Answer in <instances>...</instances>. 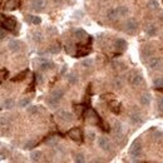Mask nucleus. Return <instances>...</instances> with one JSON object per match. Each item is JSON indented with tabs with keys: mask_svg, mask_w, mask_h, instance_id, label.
Here are the masks:
<instances>
[{
	"mask_svg": "<svg viewBox=\"0 0 163 163\" xmlns=\"http://www.w3.org/2000/svg\"><path fill=\"white\" fill-rule=\"evenodd\" d=\"M129 155L133 158V161H138V158H140L142 155V146L139 140H134L133 144L129 148Z\"/></svg>",
	"mask_w": 163,
	"mask_h": 163,
	"instance_id": "obj_1",
	"label": "nucleus"
},
{
	"mask_svg": "<svg viewBox=\"0 0 163 163\" xmlns=\"http://www.w3.org/2000/svg\"><path fill=\"white\" fill-rule=\"evenodd\" d=\"M128 83L132 87H139L143 83V77L137 72H131L128 74Z\"/></svg>",
	"mask_w": 163,
	"mask_h": 163,
	"instance_id": "obj_2",
	"label": "nucleus"
},
{
	"mask_svg": "<svg viewBox=\"0 0 163 163\" xmlns=\"http://www.w3.org/2000/svg\"><path fill=\"white\" fill-rule=\"evenodd\" d=\"M98 146L102 148L104 152H113V143L107 137H99L98 138Z\"/></svg>",
	"mask_w": 163,
	"mask_h": 163,
	"instance_id": "obj_3",
	"label": "nucleus"
},
{
	"mask_svg": "<svg viewBox=\"0 0 163 163\" xmlns=\"http://www.w3.org/2000/svg\"><path fill=\"white\" fill-rule=\"evenodd\" d=\"M68 137L77 142V143H82L83 142V132L80 128H72L69 132H68Z\"/></svg>",
	"mask_w": 163,
	"mask_h": 163,
	"instance_id": "obj_4",
	"label": "nucleus"
},
{
	"mask_svg": "<svg viewBox=\"0 0 163 163\" xmlns=\"http://www.w3.org/2000/svg\"><path fill=\"white\" fill-rule=\"evenodd\" d=\"M148 67L153 70H161L163 67V60L159 56H151V59L148 60Z\"/></svg>",
	"mask_w": 163,
	"mask_h": 163,
	"instance_id": "obj_5",
	"label": "nucleus"
},
{
	"mask_svg": "<svg viewBox=\"0 0 163 163\" xmlns=\"http://www.w3.org/2000/svg\"><path fill=\"white\" fill-rule=\"evenodd\" d=\"M2 26L3 28H6V29H10V30H14L17 26V20L14 17H5L3 15V19H2Z\"/></svg>",
	"mask_w": 163,
	"mask_h": 163,
	"instance_id": "obj_6",
	"label": "nucleus"
},
{
	"mask_svg": "<svg viewBox=\"0 0 163 163\" xmlns=\"http://www.w3.org/2000/svg\"><path fill=\"white\" fill-rule=\"evenodd\" d=\"M56 114H58L59 119H60V120H63V122L69 123V122H72V120H73V114H72L70 112L65 110V109H59Z\"/></svg>",
	"mask_w": 163,
	"mask_h": 163,
	"instance_id": "obj_7",
	"label": "nucleus"
},
{
	"mask_svg": "<svg viewBox=\"0 0 163 163\" xmlns=\"http://www.w3.org/2000/svg\"><path fill=\"white\" fill-rule=\"evenodd\" d=\"M113 128H114V136H116V139H122L124 138V133H123V125L122 123L119 122V120H116L114 122V125H113Z\"/></svg>",
	"mask_w": 163,
	"mask_h": 163,
	"instance_id": "obj_8",
	"label": "nucleus"
},
{
	"mask_svg": "<svg viewBox=\"0 0 163 163\" xmlns=\"http://www.w3.org/2000/svg\"><path fill=\"white\" fill-rule=\"evenodd\" d=\"M125 29H127V32H129V33H134L138 29V22L134 18H129L125 22Z\"/></svg>",
	"mask_w": 163,
	"mask_h": 163,
	"instance_id": "obj_9",
	"label": "nucleus"
},
{
	"mask_svg": "<svg viewBox=\"0 0 163 163\" xmlns=\"http://www.w3.org/2000/svg\"><path fill=\"white\" fill-rule=\"evenodd\" d=\"M37 63L39 64V68L41 70H49V69L53 68V63L49 59H45V58H38Z\"/></svg>",
	"mask_w": 163,
	"mask_h": 163,
	"instance_id": "obj_10",
	"label": "nucleus"
},
{
	"mask_svg": "<svg viewBox=\"0 0 163 163\" xmlns=\"http://www.w3.org/2000/svg\"><path fill=\"white\" fill-rule=\"evenodd\" d=\"M23 44H22V41H19L17 39H13L9 41V44H8V48H9V50L13 52V53H18L20 52V49H22Z\"/></svg>",
	"mask_w": 163,
	"mask_h": 163,
	"instance_id": "obj_11",
	"label": "nucleus"
},
{
	"mask_svg": "<svg viewBox=\"0 0 163 163\" xmlns=\"http://www.w3.org/2000/svg\"><path fill=\"white\" fill-rule=\"evenodd\" d=\"M47 5L45 0H32L30 3V8L33 10H43Z\"/></svg>",
	"mask_w": 163,
	"mask_h": 163,
	"instance_id": "obj_12",
	"label": "nucleus"
},
{
	"mask_svg": "<svg viewBox=\"0 0 163 163\" xmlns=\"http://www.w3.org/2000/svg\"><path fill=\"white\" fill-rule=\"evenodd\" d=\"M129 118H131V122H132L133 124H140L142 122H143V119H142L140 113H139V112H137V110L131 112Z\"/></svg>",
	"mask_w": 163,
	"mask_h": 163,
	"instance_id": "obj_13",
	"label": "nucleus"
},
{
	"mask_svg": "<svg viewBox=\"0 0 163 163\" xmlns=\"http://www.w3.org/2000/svg\"><path fill=\"white\" fill-rule=\"evenodd\" d=\"M109 108L114 114H119L120 110H122V105H120V103L117 101V99H114V101L109 102Z\"/></svg>",
	"mask_w": 163,
	"mask_h": 163,
	"instance_id": "obj_14",
	"label": "nucleus"
},
{
	"mask_svg": "<svg viewBox=\"0 0 163 163\" xmlns=\"http://www.w3.org/2000/svg\"><path fill=\"white\" fill-rule=\"evenodd\" d=\"M20 5V0H8V2L5 3V9L6 10H15L19 8Z\"/></svg>",
	"mask_w": 163,
	"mask_h": 163,
	"instance_id": "obj_15",
	"label": "nucleus"
},
{
	"mask_svg": "<svg viewBox=\"0 0 163 163\" xmlns=\"http://www.w3.org/2000/svg\"><path fill=\"white\" fill-rule=\"evenodd\" d=\"M116 48H117V50L119 52H124L125 49H127V41L122 38H119L116 40Z\"/></svg>",
	"mask_w": 163,
	"mask_h": 163,
	"instance_id": "obj_16",
	"label": "nucleus"
},
{
	"mask_svg": "<svg viewBox=\"0 0 163 163\" xmlns=\"http://www.w3.org/2000/svg\"><path fill=\"white\" fill-rule=\"evenodd\" d=\"M146 34L148 37H154V35H157V26L154 24H149L146 28Z\"/></svg>",
	"mask_w": 163,
	"mask_h": 163,
	"instance_id": "obj_17",
	"label": "nucleus"
},
{
	"mask_svg": "<svg viewBox=\"0 0 163 163\" xmlns=\"http://www.w3.org/2000/svg\"><path fill=\"white\" fill-rule=\"evenodd\" d=\"M139 102L142 105H149L151 103V94L149 93H143L139 98Z\"/></svg>",
	"mask_w": 163,
	"mask_h": 163,
	"instance_id": "obj_18",
	"label": "nucleus"
},
{
	"mask_svg": "<svg viewBox=\"0 0 163 163\" xmlns=\"http://www.w3.org/2000/svg\"><path fill=\"white\" fill-rule=\"evenodd\" d=\"M107 18H108L109 20H114V19H117V18H120L119 14H118V11H117V8L109 9V10L107 11Z\"/></svg>",
	"mask_w": 163,
	"mask_h": 163,
	"instance_id": "obj_19",
	"label": "nucleus"
},
{
	"mask_svg": "<svg viewBox=\"0 0 163 163\" xmlns=\"http://www.w3.org/2000/svg\"><path fill=\"white\" fill-rule=\"evenodd\" d=\"M50 95H52L53 98H55V99H58V101H60V99L64 97V90L60 89V88H56V89H54V90L52 92Z\"/></svg>",
	"mask_w": 163,
	"mask_h": 163,
	"instance_id": "obj_20",
	"label": "nucleus"
},
{
	"mask_svg": "<svg viewBox=\"0 0 163 163\" xmlns=\"http://www.w3.org/2000/svg\"><path fill=\"white\" fill-rule=\"evenodd\" d=\"M47 103H48L49 107L53 108V109H56V108H58V105H59V101H58V99H55V98H53L52 95L47 99Z\"/></svg>",
	"mask_w": 163,
	"mask_h": 163,
	"instance_id": "obj_21",
	"label": "nucleus"
},
{
	"mask_svg": "<svg viewBox=\"0 0 163 163\" xmlns=\"http://www.w3.org/2000/svg\"><path fill=\"white\" fill-rule=\"evenodd\" d=\"M14 105H15V102H14L13 99L8 98V99H5V101L3 102L2 107H3V109H11V108H14Z\"/></svg>",
	"mask_w": 163,
	"mask_h": 163,
	"instance_id": "obj_22",
	"label": "nucleus"
},
{
	"mask_svg": "<svg viewBox=\"0 0 163 163\" xmlns=\"http://www.w3.org/2000/svg\"><path fill=\"white\" fill-rule=\"evenodd\" d=\"M74 35H75V38L78 39V40H83V39H86L88 35H87V33L84 32L83 29H75L74 30Z\"/></svg>",
	"mask_w": 163,
	"mask_h": 163,
	"instance_id": "obj_23",
	"label": "nucleus"
},
{
	"mask_svg": "<svg viewBox=\"0 0 163 163\" xmlns=\"http://www.w3.org/2000/svg\"><path fill=\"white\" fill-rule=\"evenodd\" d=\"M25 20H28V22L32 23V24H34V25H39V24L41 23V18H39V17H33V15L25 17Z\"/></svg>",
	"mask_w": 163,
	"mask_h": 163,
	"instance_id": "obj_24",
	"label": "nucleus"
},
{
	"mask_svg": "<svg viewBox=\"0 0 163 163\" xmlns=\"http://www.w3.org/2000/svg\"><path fill=\"white\" fill-rule=\"evenodd\" d=\"M67 79L69 82V84H72V86H74V84L78 83V80H79V78H78V75L75 73H69L67 75Z\"/></svg>",
	"mask_w": 163,
	"mask_h": 163,
	"instance_id": "obj_25",
	"label": "nucleus"
},
{
	"mask_svg": "<svg viewBox=\"0 0 163 163\" xmlns=\"http://www.w3.org/2000/svg\"><path fill=\"white\" fill-rule=\"evenodd\" d=\"M41 155H43V153H41L40 151H33L30 153V159L33 162H39L40 158H41Z\"/></svg>",
	"mask_w": 163,
	"mask_h": 163,
	"instance_id": "obj_26",
	"label": "nucleus"
},
{
	"mask_svg": "<svg viewBox=\"0 0 163 163\" xmlns=\"http://www.w3.org/2000/svg\"><path fill=\"white\" fill-rule=\"evenodd\" d=\"M117 11H118V14H119V17H125L127 14H128L129 9L127 8V6L122 5V6H117Z\"/></svg>",
	"mask_w": 163,
	"mask_h": 163,
	"instance_id": "obj_27",
	"label": "nucleus"
},
{
	"mask_svg": "<svg viewBox=\"0 0 163 163\" xmlns=\"http://www.w3.org/2000/svg\"><path fill=\"white\" fill-rule=\"evenodd\" d=\"M60 52V47H59V44H53V45H50L48 48V53H50V54H58Z\"/></svg>",
	"mask_w": 163,
	"mask_h": 163,
	"instance_id": "obj_28",
	"label": "nucleus"
},
{
	"mask_svg": "<svg viewBox=\"0 0 163 163\" xmlns=\"http://www.w3.org/2000/svg\"><path fill=\"white\" fill-rule=\"evenodd\" d=\"M147 5H148V8H149L151 10H157L159 8V4H158L157 0H148Z\"/></svg>",
	"mask_w": 163,
	"mask_h": 163,
	"instance_id": "obj_29",
	"label": "nucleus"
},
{
	"mask_svg": "<svg viewBox=\"0 0 163 163\" xmlns=\"http://www.w3.org/2000/svg\"><path fill=\"white\" fill-rule=\"evenodd\" d=\"M93 64H94V62L90 58H86V59L82 60V67H84V68H92Z\"/></svg>",
	"mask_w": 163,
	"mask_h": 163,
	"instance_id": "obj_30",
	"label": "nucleus"
},
{
	"mask_svg": "<svg viewBox=\"0 0 163 163\" xmlns=\"http://www.w3.org/2000/svg\"><path fill=\"white\" fill-rule=\"evenodd\" d=\"M74 110H75V114L78 117H80V116H83V113H84V110H86V108H84L83 104H78V105H75V107H74Z\"/></svg>",
	"mask_w": 163,
	"mask_h": 163,
	"instance_id": "obj_31",
	"label": "nucleus"
},
{
	"mask_svg": "<svg viewBox=\"0 0 163 163\" xmlns=\"http://www.w3.org/2000/svg\"><path fill=\"white\" fill-rule=\"evenodd\" d=\"M26 74H28V70H24V72H22V73H19L18 75H15L13 78V82H22L24 78L26 77Z\"/></svg>",
	"mask_w": 163,
	"mask_h": 163,
	"instance_id": "obj_32",
	"label": "nucleus"
},
{
	"mask_svg": "<svg viewBox=\"0 0 163 163\" xmlns=\"http://www.w3.org/2000/svg\"><path fill=\"white\" fill-rule=\"evenodd\" d=\"M33 39H34V41H37V43H41L43 41V33H40V32H35L34 34H33Z\"/></svg>",
	"mask_w": 163,
	"mask_h": 163,
	"instance_id": "obj_33",
	"label": "nucleus"
},
{
	"mask_svg": "<svg viewBox=\"0 0 163 163\" xmlns=\"http://www.w3.org/2000/svg\"><path fill=\"white\" fill-rule=\"evenodd\" d=\"M26 112L29 114H37L39 112V107H37V105H29V107H26Z\"/></svg>",
	"mask_w": 163,
	"mask_h": 163,
	"instance_id": "obj_34",
	"label": "nucleus"
},
{
	"mask_svg": "<svg viewBox=\"0 0 163 163\" xmlns=\"http://www.w3.org/2000/svg\"><path fill=\"white\" fill-rule=\"evenodd\" d=\"M74 161H75L77 163H83V162H86V157H84V154L78 153V154H75Z\"/></svg>",
	"mask_w": 163,
	"mask_h": 163,
	"instance_id": "obj_35",
	"label": "nucleus"
},
{
	"mask_svg": "<svg viewBox=\"0 0 163 163\" xmlns=\"http://www.w3.org/2000/svg\"><path fill=\"white\" fill-rule=\"evenodd\" d=\"M35 147V142L34 140H28L26 143L24 144V149H28V151H32L33 148Z\"/></svg>",
	"mask_w": 163,
	"mask_h": 163,
	"instance_id": "obj_36",
	"label": "nucleus"
},
{
	"mask_svg": "<svg viewBox=\"0 0 163 163\" xmlns=\"http://www.w3.org/2000/svg\"><path fill=\"white\" fill-rule=\"evenodd\" d=\"M30 104V99L29 98H24V99H22V101L19 102V105L22 108H25V107H28V105Z\"/></svg>",
	"mask_w": 163,
	"mask_h": 163,
	"instance_id": "obj_37",
	"label": "nucleus"
},
{
	"mask_svg": "<svg viewBox=\"0 0 163 163\" xmlns=\"http://www.w3.org/2000/svg\"><path fill=\"white\" fill-rule=\"evenodd\" d=\"M8 127H9V119L5 118V117H2V132L5 128H8Z\"/></svg>",
	"mask_w": 163,
	"mask_h": 163,
	"instance_id": "obj_38",
	"label": "nucleus"
},
{
	"mask_svg": "<svg viewBox=\"0 0 163 163\" xmlns=\"http://www.w3.org/2000/svg\"><path fill=\"white\" fill-rule=\"evenodd\" d=\"M153 84L155 87H163V78H154Z\"/></svg>",
	"mask_w": 163,
	"mask_h": 163,
	"instance_id": "obj_39",
	"label": "nucleus"
},
{
	"mask_svg": "<svg viewBox=\"0 0 163 163\" xmlns=\"http://www.w3.org/2000/svg\"><path fill=\"white\" fill-rule=\"evenodd\" d=\"M102 98H103V99H105V101H107L108 103H109V102H112V101H114V99H116V97L113 95V94H110V93H108V94H104V95H102Z\"/></svg>",
	"mask_w": 163,
	"mask_h": 163,
	"instance_id": "obj_40",
	"label": "nucleus"
},
{
	"mask_svg": "<svg viewBox=\"0 0 163 163\" xmlns=\"http://www.w3.org/2000/svg\"><path fill=\"white\" fill-rule=\"evenodd\" d=\"M56 143H58V139H56V137H53L50 140H47V144L48 146H56Z\"/></svg>",
	"mask_w": 163,
	"mask_h": 163,
	"instance_id": "obj_41",
	"label": "nucleus"
},
{
	"mask_svg": "<svg viewBox=\"0 0 163 163\" xmlns=\"http://www.w3.org/2000/svg\"><path fill=\"white\" fill-rule=\"evenodd\" d=\"M87 137H88L89 140H93V139L95 138V133H94V132H88V133H87Z\"/></svg>",
	"mask_w": 163,
	"mask_h": 163,
	"instance_id": "obj_42",
	"label": "nucleus"
},
{
	"mask_svg": "<svg viewBox=\"0 0 163 163\" xmlns=\"http://www.w3.org/2000/svg\"><path fill=\"white\" fill-rule=\"evenodd\" d=\"M6 77H8V70H5L4 68H2V80H4Z\"/></svg>",
	"mask_w": 163,
	"mask_h": 163,
	"instance_id": "obj_43",
	"label": "nucleus"
},
{
	"mask_svg": "<svg viewBox=\"0 0 163 163\" xmlns=\"http://www.w3.org/2000/svg\"><path fill=\"white\" fill-rule=\"evenodd\" d=\"M37 83H38V84H41V83H43V75H41L40 73L37 74Z\"/></svg>",
	"mask_w": 163,
	"mask_h": 163,
	"instance_id": "obj_44",
	"label": "nucleus"
},
{
	"mask_svg": "<svg viewBox=\"0 0 163 163\" xmlns=\"http://www.w3.org/2000/svg\"><path fill=\"white\" fill-rule=\"evenodd\" d=\"M158 108H159V110H163V97H161L158 99Z\"/></svg>",
	"mask_w": 163,
	"mask_h": 163,
	"instance_id": "obj_45",
	"label": "nucleus"
},
{
	"mask_svg": "<svg viewBox=\"0 0 163 163\" xmlns=\"http://www.w3.org/2000/svg\"><path fill=\"white\" fill-rule=\"evenodd\" d=\"M114 86H116V87H118V88H120V87H122V84H120V80H119V79L114 80Z\"/></svg>",
	"mask_w": 163,
	"mask_h": 163,
	"instance_id": "obj_46",
	"label": "nucleus"
},
{
	"mask_svg": "<svg viewBox=\"0 0 163 163\" xmlns=\"http://www.w3.org/2000/svg\"><path fill=\"white\" fill-rule=\"evenodd\" d=\"M5 39V30H4V28H2V40Z\"/></svg>",
	"mask_w": 163,
	"mask_h": 163,
	"instance_id": "obj_47",
	"label": "nucleus"
},
{
	"mask_svg": "<svg viewBox=\"0 0 163 163\" xmlns=\"http://www.w3.org/2000/svg\"><path fill=\"white\" fill-rule=\"evenodd\" d=\"M155 89H157V90H161V92H163V87H157Z\"/></svg>",
	"mask_w": 163,
	"mask_h": 163,
	"instance_id": "obj_48",
	"label": "nucleus"
},
{
	"mask_svg": "<svg viewBox=\"0 0 163 163\" xmlns=\"http://www.w3.org/2000/svg\"><path fill=\"white\" fill-rule=\"evenodd\" d=\"M161 20H163V14H162V15H161Z\"/></svg>",
	"mask_w": 163,
	"mask_h": 163,
	"instance_id": "obj_49",
	"label": "nucleus"
},
{
	"mask_svg": "<svg viewBox=\"0 0 163 163\" xmlns=\"http://www.w3.org/2000/svg\"><path fill=\"white\" fill-rule=\"evenodd\" d=\"M55 2H60V0H55Z\"/></svg>",
	"mask_w": 163,
	"mask_h": 163,
	"instance_id": "obj_50",
	"label": "nucleus"
}]
</instances>
